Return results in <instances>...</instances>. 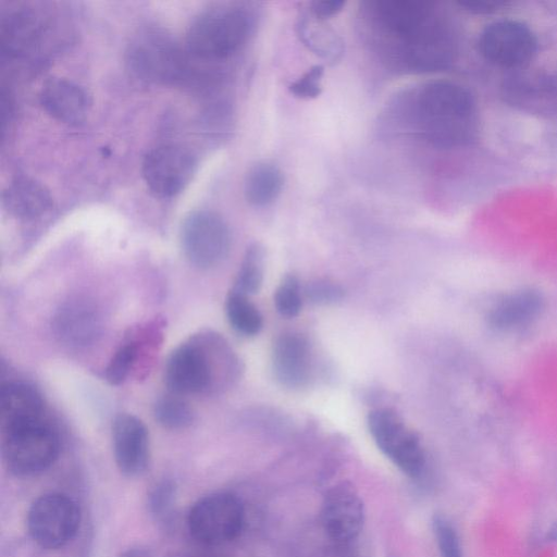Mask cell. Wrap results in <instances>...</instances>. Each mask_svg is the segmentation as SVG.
<instances>
[{
    "label": "cell",
    "instance_id": "obj_29",
    "mask_svg": "<svg viewBox=\"0 0 557 557\" xmlns=\"http://www.w3.org/2000/svg\"><path fill=\"white\" fill-rule=\"evenodd\" d=\"M323 74L324 66L322 64L312 65L300 77L289 84V92L299 99L317 98L322 91Z\"/></svg>",
    "mask_w": 557,
    "mask_h": 557
},
{
    "label": "cell",
    "instance_id": "obj_16",
    "mask_svg": "<svg viewBox=\"0 0 557 557\" xmlns=\"http://www.w3.org/2000/svg\"><path fill=\"white\" fill-rule=\"evenodd\" d=\"M39 102L51 117L69 125L83 123L91 106L89 96L81 86L61 77H51L44 83Z\"/></svg>",
    "mask_w": 557,
    "mask_h": 557
},
{
    "label": "cell",
    "instance_id": "obj_17",
    "mask_svg": "<svg viewBox=\"0 0 557 557\" xmlns=\"http://www.w3.org/2000/svg\"><path fill=\"white\" fill-rule=\"evenodd\" d=\"M2 206L14 218L35 219L44 214L52 205L46 187L28 177H17L2 191Z\"/></svg>",
    "mask_w": 557,
    "mask_h": 557
},
{
    "label": "cell",
    "instance_id": "obj_20",
    "mask_svg": "<svg viewBox=\"0 0 557 557\" xmlns=\"http://www.w3.org/2000/svg\"><path fill=\"white\" fill-rule=\"evenodd\" d=\"M283 184L281 170L271 162L261 161L248 170L244 181V195L251 206L265 207L280 196Z\"/></svg>",
    "mask_w": 557,
    "mask_h": 557
},
{
    "label": "cell",
    "instance_id": "obj_26",
    "mask_svg": "<svg viewBox=\"0 0 557 557\" xmlns=\"http://www.w3.org/2000/svg\"><path fill=\"white\" fill-rule=\"evenodd\" d=\"M302 290L298 278L285 275L274 294L276 311L285 318L296 317L302 307Z\"/></svg>",
    "mask_w": 557,
    "mask_h": 557
},
{
    "label": "cell",
    "instance_id": "obj_27",
    "mask_svg": "<svg viewBox=\"0 0 557 557\" xmlns=\"http://www.w3.org/2000/svg\"><path fill=\"white\" fill-rule=\"evenodd\" d=\"M432 528L441 557H462L457 530L449 519L443 515H435Z\"/></svg>",
    "mask_w": 557,
    "mask_h": 557
},
{
    "label": "cell",
    "instance_id": "obj_6",
    "mask_svg": "<svg viewBox=\"0 0 557 557\" xmlns=\"http://www.w3.org/2000/svg\"><path fill=\"white\" fill-rule=\"evenodd\" d=\"M126 63L137 78L152 84H173L186 72L182 48L159 26H145L133 35L126 48Z\"/></svg>",
    "mask_w": 557,
    "mask_h": 557
},
{
    "label": "cell",
    "instance_id": "obj_23",
    "mask_svg": "<svg viewBox=\"0 0 557 557\" xmlns=\"http://www.w3.org/2000/svg\"><path fill=\"white\" fill-rule=\"evenodd\" d=\"M225 312L231 326L242 335L253 336L262 329V315L247 295L232 289L226 297Z\"/></svg>",
    "mask_w": 557,
    "mask_h": 557
},
{
    "label": "cell",
    "instance_id": "obj_31",
    "mask_svg": "<svg viewBox=\"0 0 557 557\" xmlns=\"http://www.w3.org/2000/svg\"><path fill=\"white\" fill-rule=\"evenodd\" d=\"M345 5L346 2L339 0H317L309 3V13L318 20L326 21L342 12Z\"/></svg>",
    "mask_w": 557,
    "mask_h": 557
},
{
    "label": "cell",
    "instance_id": "obj_30",
    "mask_svg": "<svg viewBox=\"0 0 557 557\" xmlns=\"http://www.w3.org/2000/svg\"><path fill=\"white\" fill-rule=\"evenodd\" d=\"M302 295L312 304L327 305L339 301L344 297V289L333 281L319 278L308 282Z\"/></svg>",
    "mask_w": 557,
    "mask_h": 557
},
{
    "label": "cell",
    "instance_id": "obj_11",
    "mask_svg": "<svg viewBox=\"0 0 557 557\" xmlns=\"http://www.w3.org/2000/svg\"><path fill=\"white\" fill-rule=\"evenodd\" d=\"M481 55L490 63L517 69L527 65L537 51V40L528 25L516 20L490 23L478 39Z\"/></svg>",
    "mask_w": 557,
    "mask_h": 557
},
{
    "label": "cell",
    "instance_id": "obj_15",
    "mask_svg": "<svg viewBox=\"0 0 557 557\" xmlns=\"http://www.w3.org/2000/svg\"><path fill=\"white\" fill-rule=\"evenodd\" d=\"M272 369L283 386H306L312 374V356L307 338L295 332L281 334L273 345Z\"/></svg>",
    "mask_w": 557,
    "mask_h": 557
},
{
    "label": "cell",
    "instance_id": "obj_25",
    "mask_svg": "<svg viewBox=\"0 0 557 557\" xmlns=\"http://www.w3.org/2000/svg\"><path fill=\"white\" fill-rule=\"evenodd\" d=\"M156 421L170 430L189 426L194 421L190 406L177 395L160 397L153 406Z\"/></svg>",
    "mask_w": 557,
    "mask_h": 557
},
{
    "label": "cell",
    "instance_id": "obj_33",
    "mask_svg": "<svg viewBox=\"0 0 557 557\" xmlns=\"http://www.w3.org/2000/svg\"><path fill=\"white\" fill-rule=\"evenodd\" d=\"M506 1L504 0H459L458 5L463 8L465 10L472 13H492L496 12L504 5H506Z\"/></svg>",
    "mask_w": 557,
    "mask_h": 557
},
{
    "label": "cell",
    "instance_id": "obj_14",
    "mask_svg": "<svg viewBox=\"0 0 557 557\" xmlns=\"http://www.w3.org/2000/svg\"><path fill=\"white\" fill-rule=\"evenodd\" d=\"M112 446L119 470L127 476L141 474L149 462V434L140 419L117 414L112 423Z\"/></svg>",
    "mask_w": 557,
    "mask_h": 557
},
{
    "label": "cell",
    "instance_id": "obj_21",
    "mask_svg": "<svg viewBox=\"0 0 557 557\" xmlns=\"http://www.w3.org/2000/svg\"><path fill=\"white\" fill-rule=\"evenodd\" d=\"M541 308L540 296L522 290L500 299L490 312V322L498 329H510L528 322Z\"/></svg>",
    "mask_w": 557,
    "mask_h": 557
},
{
    "label": "cell",
    "instance_id": "obj_22",
    "mask_svg": "<svg viewBox=\"0 0 557 557\" xmlns=\"http://www.w3.org/2000/svg\"><path fill=\"white\" fill-rule=\"evenodd\" d=\"M58 329L66 341L85 344L97 333V317L88 306H67L58 317Z\"/></svg>",
    "mask_w": 557,
    "mask_h": 557
},
{
    "label": "cell",
    "instance_id": "obj_5",
    "mask_svg": "<svg viewBox=\"0 0 557 557\" xmlns=\"http://www.w3.org/2000/svg\"><path fill=\"white\" fill-rule=\"evenodd\" d=\"M3 461L15 475L29 476L48 469L60 453V437L46 416L0 425Z\"/></svg>",
    "mask_w": 557,
    "mask_h": 557
},
{
    "label": "cell",
    "instance_id": "obj_9",
    "mask_svg": "<svg viewBox=\"0 0 557 557\" xmlns=\"http://www.w3.org/2000/svg\"><path fill=\"white\" fill-rule=\"evenodd\" d=\"M79 522V507L71 497L60 493L38 497L27 515L32 539L47 549H55L69 543L77 533Z\"/></svg>",
    "mask_w": 557,
    "mask_h": 557
},
{
    "label": "cell",
    "instance_id": "obj_32",
    "mask_svg": "<svg viewBox=\"0 0 557 557\" xmlns=\"http://www.w3.org/2000/svg\"><path fill=\"white\" fill-rule=\"evenodd\" d=\"M172 497L173 485L166 482L159 484L151 495L150 505L153 512L161 515L160 512L164 511L170 506Z\"/></svg>",
    "mask_w": 557,
    "mask_h": 557
},
{
    "label": "cell",
    "instance_id": "obj_7",
    "mask_svg": "<svg viewBox=\"0 0 557 557\" xmlns=\"http://www.w3.org/2000/svg\"><path fill=\"white\" fill-rule=\"evenodd\" d=\"M368 428L379 449L404 473L418 478L425 455L418 435L391 408H375L368 414Z\"/></svg>",
    "mask_w": 557,
    "mask_h": 557
},
{
    "label": "cell",
    "instance_id": "obj_10",
    "mask_svg": "<svg viewBox=\"0 0 557 557\" xmlns=\"http://www.w3.org/2000/svg\"><path fill=\"white\" fill-rule=\"evenodd\" d=\"M243 524L242 503L226 493H215L199 499L188 515L190 534L206 545H221L234 540Z\"/></svg>",
    "mask_w": 557,
    "mask_h": 557
},
{
    "label": "cell",
    "instance_id": "obj_12",
    "mask_svg": "<svg viewBox=\"0 0 557 557\" xmlns=\"http://www.w3.org/2000/svg\"><path fill=\"white\" fill-rule=\"evenodd\" d=\"M194 154L180 146L164 145L146 153L141 174L149 189L168 198L180 194L190 182L195 170Z\"/></svg>",
    "mask_w": 557,
    "mask_h": 557
},
{
    "label": "cell",
    "instance_id": "obj_13",
    "mask_svg": "<svg viewBox=\"0 0 557 557\" xmlns=\"http://www.w3.org/2000/svg\"><path fill=\"white\" fill-rule=\"evenodd\" d=\"M322 524L327 535L337 543L355 540L364 522V508L358 492L348 483L327 491L322 503Z\"/></svg>",
    "mask_w": 557,
    "mask_h": 557
},
{
    "label": "cell",
    "instance_id": "obj_19",
    "mask_svg": "<svg viewBox=\"0 0 557 557\" xmlns=\"http://www.w3.org/2000/svg\"><path fill=\"white\" fill-rule=\"evenodd\" d=\"M41 395L32 386L9 382L0 389V425L46 416Z\"/></svg>",
    "mask_w": 557,
    "mask_h": 557
},
{
    "label": "cell",
    "instance_id": "obj_28",
    "mask_svg": "<svg viewBox=\"0 0 557 557\" xmlns=\"http://www.w3.org/2000/svg\"><path fill=\"white\" fill-rule=\"evenodd\" d=\"M137 354L138 346L135 342L122 345L112 356L106 369V380L112 385L124 382L135 364Z\"/></svg>",
    "mask_w": 557,
    "mask_h": 557
},
{
    "label": "cell",
    "instance_id": "obj_24",
    "mask_svg": "<svg viewBox=\"0 0 557 557\" xmlns=\"http://www.w3.org/2000/svg\"><path fill=\"white\" fill-rule=\"evenodd\" d=\"M263 247L251 244L244 255L233 289L247 296L258 293L263 281Z\"/></svg>",
    "mask_w": 557,
    "mask_h": 557
},
{
    "label": "cell",
    "instance_id": "obj_1",
    "mask_svg": "<svg viewBox=\"0 0 557 557\" xmlns=\"http://www.w3.org/2000/svg\"><path fill=\"white\" fill-rule=\"evenodd\" d=\"M363 4L376 53L387 66L404 73H432L454 62L457 37L434 2L377 0Z\"/></svg>",
    "mask_w": 557,
    "mask_h": 557
},
{
    "label": "cell",
    "instance_id": "obj_8",
    "mask_svg": "<svg viewBox=\"0 0 557 557\" xmlns=\"http://www.w3.org/2000/svg\"><path fill=\"white\" fill-rule=\"evenodd\" d=\"M180 239L190 263L200 269H210L227 256L232 237L227 223L220 214L196 210L183 220Z\"/></svg>",
    "mask_w": 557,
    "mask_h": 557
},
{
    "label": "cell",
    "instance_id": "obj_18",
    "mask_svg": "<svg viewBox=\"0 0 557 557\" xmlns=\"http://www.w3.org/2000/svg\"><path fill=\"white\" fill-rule=\"evenodd\" d=\"M295 29L302 45L327 63L335 64L342 59L344 41L325 21L305 13L298 17Z\"/></svg>",
    "mask_w": 557,
    "mask_h": 557
},
{
    "label": "cell",
    "instance_id": "obj_2",
    "mask_svg": "<svg viewBox=\"0 0 557 557\" xmlns=\"http://www.w3.org/2000/svg\"><path fill=\"white\" fill-rule=\"evenodd\" d=\"M399 104L410 132L434 148L466 147L478 138L476 101L460 84L428 82L406 94Z\"/></svg>",
    "mask_w": 557,
    "mask_h": 557
},
{
    "label": "cell",
    "instance_id": "obj_34",
    "mask_svg": "<svg viewBox=\"0 0 557 557\" xmlns=\"http://www.w3.org/2000/svg\"><path fill=\"white\" fill-rule=\"evenodd\" d=\"M120 557H150L148 553L141 548H131L124 552Z\"/></svg>",
    "mask_w": 557,
    "mask_h": 557
},
{
    "label": "cell",
    "instance_id": "obj_3",
    "mask_svg": "<svg viewBox=\"0 0 557 557\" xmlns=\"http://www.w3.org/2000/svg\"><path fill=\"white\" fill-rule=\"evenodd\" d=\"M239 362L227 343L215 334H201L170 355L164 382L175 395L226 387L239 373Z\"/></svg>",
    "mask_w": 557,
    "mask_h": 557
},
{
    "label": "cell",
    "instance_id": "obj_4",
    "mask_svg": "<svg viewBox=\"0 0 557 557\" xmlns=\"http://www.w3.org/2000/svg\"><path fill=\"white\" fill-rule=\"evenodd\" d=\"M255 27L256 17L246 7L218 4L193 20L186 35V47L197 58L226 59L248 42Z\"/></svg>",
    "mask_w": 557,
    "mask_h": 557
}]
</instances>
